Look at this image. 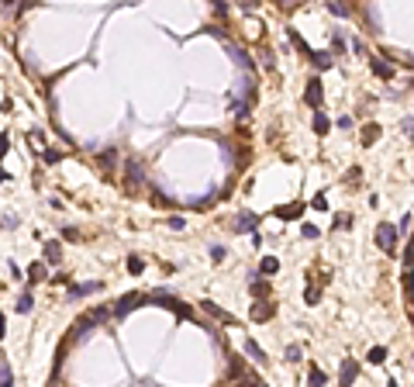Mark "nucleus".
Segmentation results:
<instances>
[{"mask_svg":"<svg viewBox=\"0 0 414 387\" xmlns=\"http://www.w3.org/2000/svg\"><path fill=\"white\" fill-rule=\"evenodd\" d=\"M245 353L256 360V363H266V353L259 349V342H252V339H245Z\"/></svg>","mask_w":414,"mask_h":387,"instance_id":"nucleus-17","label":"nucleus"},{"mask_svg":"<svg viewBox=\"0 0 414 387\" xmlns=\"http://www.w3.org/2000/svg\"><path fill=\"white\" fill-rule=\"evenodd\" d=\"M145 301H149V297H142V294H124L111 311H114V318H124V315H131V311H135L138 304H145Z\"/></svg>","mask_w":414,"mask_h":387,"instance_id":"nucleus-3","label":"nucleus"},{"mask_svg":"<svg viewBox=\"0 0 414 387\" xmlns=\"http://www.w3.org/2000/svg\"><path fill=\"white\" fill-rule=\"evenodd\" d=\"M262 66H266V69H273V52H269V49L262 52Z\"/></svg>","mask_w":414,"mask_h":387,"instance_id":"nucleus-45","label":"nucleus"},{"mask_svg":"<svg viewBox=\"0 0 414 387\" xmlns=\"http://www.w3.org/2000/svg\"><path fill=\"white\" fill-rule=\"evenodd\" d=\"M45 259H49L52 266H59V263H62V246L56 242V239H49V242H45Z\"/></svg>","mask_w":414,"mask_h":387,"instance_id":"nucleus-13","label":"nucleus"},{"mask_svg":"<svg viewBox=\"0 0 414 387\" xmlns=\"http://www.w3.org/2000/svg\"><path fill=\"white\" fill-rule=\"evenodd\" d=\"M311 208H314V211H328V197H325V194H317L314 201H311Z\"/></svg>","mask_w":414,"mask_h":387,"instance_id":"nucleus-32","label":"nucleus"},{"mask_svg":"<svg viewBox=\"0 0 414 387\" xmlns=\"http://www.w3.org/2000/svg\"><path fill=\"white\" fill-rule=\"evenodd\" d=\"M152 304H166V308L173 311V315H179V318H190V308L183 304V301H173L169 294H162V290H152V297H149Z\"/></svg>","mask_w":414,"mask_h":387,"instance_id":"nucleus-2","label":"nucleus"},{"mask_svg":"<svg viewBox=\"0 0 414 387\" xmlns=\"http://www.w3.org/2000/svg\"><path fill=\"white\" fill-rule=\"evenodd\" d=\"M332 49L342 52V49H345V38H342V35H332Z\"/></svg>","mask_w":414,"mask_h":387,"instance_id":"nucleus-44","label":"nucleus"},{"mask_svg":"<svg viewBox=\"0 0 414 387\" xmlns=\"http://www.w3.org/2000/svg\"><path fill=\"white\" fill-rule=\"evenodd\" d=\"M252 294H256V297L259 294H266V280H259L256 273H252Z\"/></svg>","mask_w":414,"mask_h":387,"instance_id":"nucleus-34","label":"nucleus"},{"mask_svg":"<svg viewBox=\"0 0 414 387\" xmlns=\"http://www.w3.org/2000/svg\"><path fill=\"white\" fill-rule=\"evenodd\" d=\"M328 11H332L335 18H349V4H328Z\"/></svg>","mask_w":414,"mask_h":387,"instance_id":"nucleus-30","label":"nucleus"},{"mask_svg":"<svg viewBox=\"0 0 414 387\" xmlns=\"http://www.w3.org/2000/svg\"><path fill=\"white\" fill-rule=\"evenodd\" d=\"M4 228H7V232L18 228V218H14V214H4Z\"/></svg>","mask_w":414,"mask_h":387,"instance_id":"nucleus-42","label":"nucleus"},{"mask_svg":"<svg viewBox=\"0 0 414 387\" xmlns=\"http://www.w3.org/2000/svg\"><path fill=\"white\" fill-rule=\"evenodd\" d=\"M317 297H321V294H317V287H307V290H304V301H307V304H317Z\"/></svg>","mask_w":414,"mask_h":387,"instance_id":"nucleus-38","label":"nucleus"},{"mask_svg":"<svg viewBox=\"0 0 414 387\" xmlns=\"http://www.w3.org/2000/svg\"><path fill=\"white\" fill-rule=\"evenodd\" d=\"M404 290H407V297L414 301V273H411V270L404 273Z\"/></svg>","mask_w":414,"mask_h":387,"instance_id":"nucleus-33","label":"nucleus"},{"mask_svg":"<svg viewBox=\"0 0 414 387\" xmlns=\"http://www.w3.org/2000/svg\"><path fill=\"white\" fill-rule=\"evenodd\" d=\"M200 308L207 311V315H211V318H217V322H221V325H235V318H232V315H228V311H221L214 304V301H204V304H200Z\"/></svg>","mask_w":414,"mask_h":387,"instance_id":"nucleus-9","label":"nucleus"},{"mask_svg":"<svg viewBox=\"0 0 414 387\" xmlns=\"http://www.w3.org/2000/svg\"><path fill=\"white\" fill-rule=\"evenodd\" d=\"M276 270H280V259H276V256H266V259H262V273H266V277H273Z\"/></svg>","mask_w":414,"mask_h":387,"instance_id":"nucleus-25","label":"nucleus"},{"mask_svg":"<svg viewBox=\"0 0 414 387\" xmlns=\"http://www.w3.org/2000/svg\"><path fill=\"white\" fill-rule=\"evenodd\" d=\"M142 183H145V166L131 159L128 163V187H142Z\"/></svg>","mask_w":414,"mask_h":387,"instance_id":"nucleus-10","label":"nucleus"},{"mask_svg":"<svg viewBox=\"0 0 414 387\" xmlns=\"http://www.w3.org/2000/svg\"><path fill=\"white\" fill-rule=\"evenodd\" d=\"M232 56H235V62L245 69V73L252 69V59H249V52H245V49H235V45H232Z\"/></svg>","mask_w":414,"mask_h":387,"instance_id":"nucleus-14","label":"nucleus"},{"mask_svg":"<svg viewBox=\"0 0 414 387\" xmlns=\"http://www.w3.org/2000/svg\"><path fill=\"white\" fill-rule=\"evenodd\" d=\"M128 270H131V273H142V270H145V263H142L138 256H131V259H128Z\"/></svg>","mask_w":414,"mask_h":387,"instance_id":"nucleus-37","label":"nucleus"},{"mask_svg":"<svg viewBox=\"0 0 414 387\" xmlns=\"http://www.w3.org/2000/svg\"><path fill=\"white\" fill-rule=\"evenodd\" d=\"M376 138H380V125H366L362 128V145H373Z\"/></svg>","mask_w":414,"mask_h":387,"instance_id":"nucleus-20","label":"nucleus"},{"mask_svg":"<svg viewBox=\"0 0 414 387\" xmlns=\"http://www.w3.org/2000/svg\"><path fill=\"white\" fill-rule=\"evenodd\" d=\"M245 111H249V100H245V97L232 100V114H235V118H245Z\"/></svg>","mask_w":414,"mask_h":387,"instance_id":"nucleus-24","label":"nucleus"},{"mask_svg":"<svg viewBox=\"0 0 414 387\" xmlns=\"http://www.w3.org/2000/svg\"><path fill=\"white\" fill-rule=\"evenodd\" d=\"M300 235H304V239H317V228H314V225H304Z\"/></svg>","mask_w":414,"mask_h":387,"instance_id":"nucleus-43","label":"nucleus"},{"mask_svg":"<svg viewBox=\"0 0 414 387\" xmlns=\"http://www.w3.org/2000/svg\"><path fill=\"white\" fill-rule=\"evenodd\" d=\"M0 387H14V380H11V363L7 360H0Z\"/></svg>","mask_w":414,"mask_h":387,"instance_id":"nucleus-23","label":"nucleus"},{"mask_svg":"<svg viewBox=\"0 0 414 387\" xmlns=\"http://www.w3.org/2000/svg\"><path fill=\"white\" fill-rule=\"evenodd\" d=\"M355 377H359V363H355V360H345V363H342V370H338V384L349 387Z\"/></svg>","mask_w":414,"mask_h":387,"instance_id":"nucleus-7","label":"nucleus"},{"mask_svg":"<svg viewBox=\"0 0 414 387\" xmlns=\"http://www.w3.org/2000/svg\"><path fill=\"white\" fill-rule=\"evenodd\" d=\"M335 125H338V128H342V132H349V128H352L355 121H352V118H349V114H338V121H335Z\"/></svg>","mask_w":414,"mask_h":387,"instance_id":"nucleus-36","label":"nucleus"},{"mask_svg":"<svg viewBox=\"0 0 414 387\" xmlns=\"http://www.w3.org/2000/svg\"><path fill=\"white\" fill-rule=\"evenodd\" d=\"M366 21L373 24V31H380V11L376 7H366Z\"/></svg>","mask_w":414,"mask_h":387,"instance_id":"nucleus-29","label":"nucleus"},{"mask_svg":"<svg viewBox=\"0 0 414 387\" xmlns=\"http://www.w3.org/2000/svg\"><path fill=\"white\" fill-rule=\"evenodd\" d=\"M387 387H397V380H387Z\"/></svg>","mask_w":414,"mask_h":387,"instance_id":"nucleus-48","label":"nucleus"},{"mask_svg":"<svg viewBox=\"0 0 414 387\" xmlns=\"http://www.w3.org/2000/svg\"><path fill=\"white\" fill-rule=\"evenodd\" d=\"M97 159H100V166H114V159H118V152H114V149H107V152H100Z\"/></svg>","mask_w":414,"mask_h":387,"instance_id":"nucleus-31","label":"nucleus"},{"mask_svg":"<svg viewBox=\"0 0 414 387\" xmlns=\"http://www.w3.org/2000/svg\"><path fill=\"white\" fill-rule=\"evenodd\" d=\"M352 225V214H335V228H349Z\"/></svg>","mask_w":414,"mask_h":387,"instance_id":"nucleus-35","label":"nucleus"},{"mask_svg":"<svg viewBox=\"0 0 414 387\" xmlns=\"http://www.w3.org/2000/svg\"><path fill=\"white\" fill-rule=\"evenodd\" d=\"M300 360V346H290L287 349V363H297Z\"/></svg>","mask_w":414,"mask_h":387,"instance_id":"nucleus-39","label":"nucleus"},{"mask_svg":"<svg viewBox=\"0 0 414 387\" xmlns=\"http://www.w3.org/2000/svg\"><path fill=\"white\" fill-rule=\"evenodd\" d=\"M45 163H59V152L56 149H45Z\"/></svg>","mask_w":414,"mask_h":387,"instance_id":"nucleus-46","label":"nucleus"},{"mask_svg":"<svg viewBox=\"0 0 414 387\" xmlns=\"http://www.w3.org/2000/svg\"><path fill=\"white\" fill-rule=\"evenodd\" d=\"M376 246L383 252H390L394 256L397 252V225H390V221H380L376 225Z\"/></svg>","mask_w":414,"mask_h":387,"instance_id":"nucleus-1","label":"nucleus"},{"mask_svg":"<svg viewBox=\"0 0 414 387\" xmlns=\"http://www.w3.org/2000/svg\"><path fill=\"white\" fill-rule=\"evenodd\" d=\"M94 325H97V322H94L90 315H83L76 325H73V339H76V342H86V339H90V332H94Z\"/></svg>","mask_w":414,"mask_h":387,"instance_id":"nucleus-5","label":"nucleus"},{"mask_svg":"<svg viewBox=\"0 0 414 387\" xmlns=\"http://www.w3.org/2000/svg\"><path fill=\"white\" fill-rule=\"evenodd\" d=\"M94 290H100V280H86V284H79V287H69V301L86 297V294H94Z\"/></svg>","mask_w":414,"mask_h":387,"instance_id":"nucleus-11","label":"nucleus"},{"mask_svg":"<svg viewBox=\"0 0 414 387\" xmlns=\"http://www.w3.org/2000/svg\"><path fill=\"white\" fill-rule=\"evenodd\" d=\"M256 221H259L256 214L242 211V214L235 218V221H232V232H252V235H256Z\"/></svg>","mask_w":414,"mask_h":387,"instance_id":"nucleus-6","label":"nucleus"},{"mask_svg":"<svg viewBox=\"0 0 414 387\" xmlns=\"http://www.w3.org/2000/svg\"><path fill=\"white\" fill-rule=\"evenodd\" d=\"M370 66H373V73H376L380 80H390V76H394V66H390V62H383L380 56L370 59Z\"/></svg>","mask_w":414,"mask_h":387,"instance_id":"nucleus-12","label":"nucleus"},{"mask_svg":"<svg viewBox=\"0 0 414 387\" xmlns=\"http://www.w3.org/2000/svg\"><path fill=\"white\" fill-rule=\"evenodd\" d=\"M287 35H290V42H294V45H297V49H300V52H304V56H307V59H311V56H314V52H311V45H307V42H304V38H300V35H297V31H294V28H290V31H287Z\"/></svg>","mask_w":414,"mask_h":387,"instance_id":"nucleus-19","label":"nucleus"},{"mask_svg":"<svg viewBox=\"0 0 414 387\" xmlns=\"http://www.w3.org/2000/svg\"><path fill=\"white\" fill-rule=\"evenodd\" d=\"M311 128H314L317 135H325V132H328V128H332V121H328V118L321 114V111H317L314 118H311Z\"/></svg>","mask_w":414,"mask_h":387,"instance_id":"nucleus-15","label":"nucleus"},{"mask_svg":"<svg viewBox=\"0 0 414 387\" xmlns=\"http://www.w3.org/2000/svg\"><path fill=\"white\" fill-rule=\"evenodd\" d=\"M211 259L221 263V259H224V246H211Z\"/></svg>","mask_w":414,"mask_h":387,"instance_id":"nucleus-40","label":"nucleus"},{"mask_svg":"<svg viewBox=\"0 0 414 387\" xmlns=\"http://www.w3.org/2000/svg\"><path fill=\"white\" fill-rule=\"evenodd\" d=\"M28 277H31V284H38V280H45V277H49V270H45V263H31V266H28Z\"/></svg>","mask_w":414,"mask_h":387,"instance_id":"nucleus-18","label":"nucleus"},{"mask_svg":"<svg viewBox=\"0 0 414 387\" xmlns=\"http://www.w3.org/2000/svg\"><path fill=\"white\" fill-rule=\"evenodd\" d=\"M304 100L311 104V107H321V100H325V90H321V80H307V90H304Z\"/></svg>","mask_w":414,"mask_h":387,"instance_id":"nucleus-4","label":"nucleus"},{"mask_svg":"<svg viewBox=\"0 0 414 387\" xmlns=\"http://www.w3.org/2000/svg\"><path fill=\"white\" fill-rule=\"evenodd\" d=\"M325 380H328V377H325V370L311 367V373H307V384H311V387H325Z\"/></svg>","mask_w":414,"mask_h":387,"instance_id":"nucleus-22","label":"nucleus"},{"mask_svg":"<svg viewBox=\"0 0 414 387\" xmlns=\"http://www.w3.org/2000/svg\"><path fill=\"white\" fill-rule=\"evenodd\" d=\"M111 315H114V311H107V304H100V308H94V311H90V318H94L97 325H100V322H107Z\"/></svg>","mask_w":414,"mask_h":387,"instance_id":"nucleus-26","label":"nucleus"},{"mask_svg":"<svg viewBox=\"0 0 414 387\" xmlns=\"http://www.w3.org/2000/svg\"><path fill=\"white\" fill-rule=\"evenodd\" d=\"M169 228H176V232H183V228H187V221H183V218L176 214V218H169Z\"/></svg>","mask_w":414,"mask_h":387,"instance_id":"nucleus-41","label":"nucleus"},{"mask_svg":"<svg viewBox=\"0 0 414 387\" xmlns=\"http://www.w3.org/2000/svg\"><path fill=\"white\" fill-rule=\"evenodd\" d=\"M18 315H28V311H31V290H21V297H18Z\"/></svg>","mask_w":414,"mask_h":387,"instance_id":"nucleus-21","label":"nucleus"},{"mask_svg":"<svg viewBox=\"0 0 414 387\" xmlns=\"http://www.w3.org/2000/svg\"><path fill=\"white\" fill-rule=\"evenodd\" d=\"M273 315H276L273 304H266V301H256V304H252V311H249V318H252V322H269Z\"/></svg>","mask_w":414,"mask_h":387,"instance_id":"nucleus-8","label":"nucleus"},{"mask_svg":"<svg viewBox=\"0 0 414 387\" xmlns=\"http://www.w3.org/2000/svg\"><path fill=\"white\" fill-rule=\"evenodd\" d=\"M366 360H370V363H383V360H387V349H383V346H373Z\"/></svg>","mask_w":414,"mask_h":387,"instance_id":"nucleus-27","label":"nucleus"},{"mask_svg":"<svg viewBox=\"0 0 414 387\" xmlns=\"http://www.w3.org/2000/svg\"><path fill=\"white\" fill-rule=\"evenodd\" d=\"M300 211H304L300 204H294V208H276V218H297Z\"/></svg>","mask_w":414,"mask_h":387,"instance_id":"nucleus-28","label":"nucleus"},{"mask_svg":"<svg viewBox=\"0 0 414 387\" xmlns=\"http://www.w3.org/2000/svg\"><path fill=\"white\" fill-rule=\"evenodd\" d=\"M311 62H314L317 69H332V62H335V59H332V52H314Z\"/></svg>","mask_w":414,"mask_h":387,"instance_id":"nucleus-16","label":"nucleus"},{"mask_svg":"<svg viewBox=\"0 0 414 387\" xmlns=\"http://www.w3.org/2000/svg\"><path fill=\"white\" fill-rule=\"evenodd\" d=\"M407 132H411V135H414V121H407Z\"/></svg>","mask_w":414,"mask_h":387,"instance_id":"nucleus-47","label":"nucleus"}]
</instances>
